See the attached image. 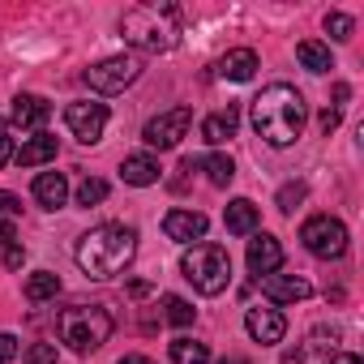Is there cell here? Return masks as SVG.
<instances>
[{
    "label": "cell",
    "mask_w": 364,
    "mask_h": 364,
    "mask_svg": "<svg viewBox=\"0 0 364 364\" xmlns=\"http://www.w3.org/2000/svg\"><path fill=\"white\" fill-rule=\"evenodd\" d=\"M129 296H133V300H141V296H150V283H129Z\"/></svg>",
    "instance_id": "37"
},
{
    "label": "cell",
    "mask_w": 364,
    "mask_h": 364,
    "mask_svg": "<svg viewBox=\"0 0 364 364\" xmlns=\"http://www.w3.org/2000/svg\"><path fill=\"white\" fill-rule=\"evenodd\" d=\"M223 223H228V232H232V236H253V232H257V223H262V215H257V206H253L249 198H236V202L228 206Z\"/></svg>",
    "instance_id": "19"
},
{
    "label": "cell",
    "mask_w": 364,
    "mask_h": 364,
    "mask_svg": "<svg viewBox=\"0 0 364 364\" xmlns=\"http://www.w3.org/2000/svg\"><path fill=\"white\" fill-rule=\"evenodd\" d=\"M14 240H18V232H14V223L5 219V223H0V249H14Z\"/></svg>",
    "instance_id": "33"
},
{
    "label": "cell",
    "mask_w": 364,
    "mask_h": 364,
    "mask_svg": "<svg viewBox=\"0 0 364 364\" xmlns=\"http://www.w3.org/2000/svg\"><path fill=\"white\" fill-rule=\"evenodd\" d=\"M171 364H210V347L198 338H171Z\"/></svg>",
    "instance_id": "22"
},
{
    "label": "cell",
    "mask_w": 364,
    "mask_h": 364,
    "mask_svg": "<svg viewBox=\"0 0 364 364\" xmlns=\"http://www.w3.org/2000/svg\"><path fill=\"white\" fill-rule=\"evenodd\" d=\"M257 283H262V296L270 304H296V300H309L313 296V283L300 279V274H266Z\"/></svg>",
    "instance_id": "11"
},
{
    "label": "cell",
    "mask_w": 364,
    "mask_h": 364,
    "mask_svg": "<svg viewBox=\"0 0 364 364\" xmlns=\"http://www.w3.org/2000/svg\"><path fill=\"white\" fill-rule=\"evenodd\" d=\"M65 124H69V133L77 137V141H86V146H95L99 137H103V129H107V107L103 103H69L65 107Z\"/></svg>",
    "instance_id": "9"
},
{
    "label": "cell",
    "mask_w": 364,
    "mask_h": 364,
    "mask_svg": "<svg viewBox=\"0 0 364 364\" xmlns=\"http://www.w3.org/2000/svg\"><path fill=\"white\" fill-rule=\"evenodd\" d=\"M22 364H56V347H52V343H35Z\"/></svg>",
    "instance_id": "29"
},
{
    "label": "cell",
    "mask_w": 364,
    "mask_h": 364,
    "mask_svg": "<svg viewBox=\"0 0 364 364\" xmlns=\"http://www.w3.org/2000/svg\"><path fill=\"white\" fill-rule=\"evenodd\" d=\"M112 330H116V321H112V313H107L103 304H73V309H65V313L56 317L60 343H65L69 351H77V355L99 351V347L112 338Z\"/></svg>",
    "instance_id": "4"
},
{
    "label": "cell",
    "mask_w": 364,
    "mask_h": 364,
    "mask_svg": "<svg viewBox=\"0 0 364 364\" xmlns=\"http://www.w3.org/2000/svg\"><path fill=\"white\" fill-rule=\"evenodd\" d=\"M180 270H185V279H189L202 296H219V291H228V283H232V257H228L223 245H210V240L185 249Z\"/></svg>",
    "instance_id": "5"
},
{
    "label": "cell",
    "mask_w": 364,
    "mask_h": 364,
    "mask_svg": "<svg viewBox=\"0 0 364 364\" xmlns=\"http://www.w3.org/2000/svg\"><path fill=\"white\" fill-rule=\"evenodd\" d=\"M82 274L90 279H116L129 270V262L137 257V232L124 228V223H103L95 232H86L73 249Z\"/></svg>",
    "instance_id": "2"
},
{
    "label": "cell",
    "mask_w": 364,
    "mask_h": 364,
    "mask_svg": "<svg viewBox=\"0 0 364 364\" xmlns=\"http://www.w3.org/2000/svg\"><path fill=\"white\" fill-rule=\"evenodd\" d=\"M14 159H18L22 167H43V163L56 159V137H52V133H35V137H26V141L14 150Z\"/></svg>",
    "instance_id": "17"
},
{
    "label": "cell",
    "mask_w": 364,
    "mask_h": 364,
    "mask_svg": "<svg viewBox=\"0 0 364 364\" xmlns=\"http://www.w3.org/2000/svg\"><path fill=\"white\" fill-rule=\"evenodd\" d=\"M18 355V338L14 334H0V364H9Z\"/></svg>",
    "instance_id": "32"
},
{
    "label": "cell",
    "mask_w": 364,
    "mask_h": 364,
    "mask_svg": "<svg viewBox=\"0 0 364 364\" xmlns=\"http://www.w3.org/2000/svg\"><path fill=\"white\" fill-rule=\"evenodd\" d=\"M321 129H326V133H334V129H338V112H334V107H330V112H321Z\"/></svg>",
    "instance_id": "34"
},
{
    "label": "cell",
    "mask_w": 364,
    "mask_h": 364,
    "mask_svg": "<svg viewBox=\"0 0 364 364\" xmlns=\"http://www.w3.org/2000/svg\"><path fill=\"white\" fill-rule=\"evenodd\" d=\"M326 31H330V39H351V18L347 14H326Z\"/></svg>",
    "instance_id": "27"
},
{
    "label": "cell",
    "mask_w": 364,
    "mask_h": 364,
    "mask_svg": "<svg viewBox=\"0 0 364 364\" xmlns=\"http://www.w3.org/2000/svg\"><path fill=\"white\" fill-rule=\"evenodd\" d=\"M283 266V245L270 236V232H253V240H249V270L257 274V279H266V274H274Z\"/></svg>",
    "instance_id": "13"
},
{
    "label": "cell",
    "mask_w": 364,
    "mask_h": 364,
    "mask_svg": "<svg viewBox=\"0 0 364 364\" xmlns=\"http://www.w3.org/2000/svg\"><path fill=\"white\" fill-rule=\"evenodd\" d=\"M296 202H304V185H283L279 189V210H296Z\"/></svg>",
    "instance_id": "28"
},
{
    "label": "cell",
    "mask_w": 364,
    "mask_h": 364,
    "mask_svg": "<svg viewBox=\"0 0 364 364\" xmlns=\"http://www.w3.org/2000/svg\"><path fill=\"white\" fill-rule=\"evenodd\" d=\"M120 31L137 52H171L180 43V9L176 5H133L120 18Z\"/></svg>",
    "instance_id": "3"
},
{
    "label": "cell",
    "mask_w": 364,
    "mask_h": 364,
    "mask_svg": "<svg viewBox=\"0 0 364 364\" xmlns=\"http://www.w3.org/2000/svg\"><path fill=\"white\" fill-rule=\"evenodd\" d=\"M9 159H14V141H9V137H0V167H5Z\"/></svg>",
    "instance_id": "35"
},
{
    "label": "cell",
    "mask_w": 364,
    "mask_h": 364,
    "mask_svg": "<svg viewBox=\"0 0 364 364\" xmlns=\"http://www.w3.org/2000/svg\"><path fill=\"white\" fill-rule=\"evenodd\" d=\"M116 364H154V360H150V355H120Z\"/></svg>",
    "instance_id": "38"
},
{
    "label": "cell",
    "mask_w": 364,
    "mask_h": 364,
    "mask_svg": "<svg viewBox=\"0 0 364 364\" xmlns=\"http://www.w3.org/2000/svg\"><path fill=\"white\" fill-rule=\"evenodd\" d=\"M313 347H317V351H334V347H338V330H326V326L313 330Z\"/></svg>",
    "instance_id": "30"
},
{
    "label": "cell",
    "mask_w": 364,
    "mask_h": 364,
    "mask_svg": "<svg viewBox=\"0 0 364 364\" xmlns=\"http://www.w3.org/2000/svg\"><path fill=\"white\" fill-rule=\"evenodd\" d=\"M296 56H300V65H304L309 73H330V69H334L330 48H326V43H317V39H304V43L296 48Z\"/></svg>",
    "instance_id": "21"
},
{
    "label": "cell",
    "mask_w": 364,
    "mask_h": 364,
    "mask_svg": "<svg viewBox=\"0 0 364 364\" xmlns=\"http://www.w3.org/2000/svg\"><path fill=\"white\" fill-rule=\"evenodd\" d=\"M0 137H5V120H0Z\"/></svg>",
    "instance_id": "42"
},
{
    "label": "cell",
    "mask_w": 364,
    "mask_h": 364,
    "mask_svg": "<svg viewBox=\"0 0 364 364\" xmlns=\"http://www.w3.org/2000/svg\"><path fill=\"white\" fill-rule=\"evenodd\" d=\"M245 330H249V338L253 343H283V334H287V317L279 313V309H249L245 313Z\"/></svg>",
    "instance_id": "12"
},
{
    "label": "cell",
    "mask_w": 364,
    "mask_h": 364,
    "mask_svg": "<svg viewBox=\"0 0 364 364\" xmlns=\"http://www.w3.org/2000/svg\"><path fill=\"white\" fill-rule=\"evenodd\" d=\"M120 176H124V185L146 189V185H154V180H159V163H154L150 154H129V159L120 163Z\"/></svg>",
    "instance_id": "20"
},
{
    "label": "cell",
    "mask_w": 364,
    "mask_h": 364,
    "mask_svg": "<svg viewBox=\"0 0 364 364\" xmlns=\"http://www.w3.org/2000/svg\"><path fill=\"white\" fill-rule=\"evenodd\" d=\"M5 266H22V249H18V245L5 249Z\"/></svg>",
    "instance_id": "36"
},
{
    "label": "cell",
    "mask_w": 364,
    "mask_h": 364,
    "mask_svg": "<svg viewBox=\"0 0 364 364\" xmlns=\"http://www.w3.org/2000/svg\"><path fill=\"white\" fill-rule=\"evenodd\" d=\"M326 364H360V355H351V351H343V355H334V360H326Z\"/></svg>",
    "instance_id": "39"
},
{
    "label": "cell",
    "mask_w": 364,
    "mask_h": 364,
    "mask_svg": "<svg viewBox=\"0 0 364 364\" xmlns=\"http://www.w3.org/2000/svg\"><path fill=\"white\" fill-rule=\"evenodd\" d=\"M300 360H304V351H300V347H296V351H287V355H283V364H300Z\"/></svg>",
    "instance_id": "40"
},
{
    "label": "cell",
    "mask_w": 364,
    "mask_h": 364,
    "mask_svg": "<svg viewBox=\"0 0 364 364\" xmlns=\"http://www.w3.org/2000/svg\"><path fill=\"white\" fill-rule=\"evenodd\" d=\"M223 364H245V360H223Z\"/></svg>",
    "instance_id": "41"
},
{
    "label": "cell",
    "mask_w": 364,
    "mask_h": 364,
    "mask_svg": "<svg viewBox=\"0 0 364 364\" xmlns=\"http://www.w3.org/2000/svg\"><path fill=\"white\" fill-rule=\"evenodd\" d=\"M249 120H253V129H257V137H262L266 146L283 150V146H291V141L304 133L309 103H304V95H300L291 82H274V86H266V90L253 99Z\"/></svg>",
    "instance_id": "1"
},
{
    "label": "cell",
    "mask_w": 364,
    "mask_h": 364,
    "mask_svg": "<svg viewBox=\"0 0 364 364\" xmlns=\"http://www.w3.org/2000/svg\"><path fill=\"white\" fill-rule=\"evenodd\" d=\"M189 124H193V107H171V112H159L154 120H146L141 141H146L150 150H171L180 137L189 133Z\"/></svg>",
    "instance_id": "8"
},
{
    "label": "cell",
    "mask_w": 364,
    "mask_h": 364,
    "mask_svg": "<svg viewBox=\"0 0 364 364\" xmlns=\"http://www.w3.org/2000/svg\"><path fill=\"white\" fill-rule=\"evenodd\" d=\"M103 198H107V180H99V176H86L82 185H77V206L90 210V206H99Z\"/></svg>",
    "instance_id": "25"
},
{
    "label": "cell",
    "mask_w": 364,
    "mask_h": 364,
    "mask_svg": "<svg viewBox=\"0 0 364 364\" xmlns=\"http://www.w3.org/2000/svg\"><path fill=\"white\" fill-rule=\"evenodd\" d=\"M48 116H52L48 99H39V95H18V99H14V112H9V124L22 129V133H26V129H31V133H43Z\"/></svg>",
    "instance_id": "14"
},
{
    "label": "cell",
    "mask_w": 364,
    "mask_h": 364,
    "mask_svg": "<svg viewBox=\"0 0 364 364\" xmlns=\"http://www.w3.org/2000/svg\"><path fill=\"white\" fill-rule=\"evenodd\" d=\"M300 240H304V249H309L313 257H321V262H334V257L347 253V228H343L334 215H313V219H304Z\"/></svg>",
    "instance_id": "6"
},
{
    "label": "cell",
    "mask_w": 364,
    "mask_h": 364,
    "mask_svg": "<svg viewBox=\"0 0 364 364\" xmlns=\"http://www.w3.org/2000/svg\"><path fill=\"white\" fill-rule=\"evenodd\" d=\"M31 193H35V202L43 210H60L69 202V180H65V171H39L35 185H31Z\"/></svg>",
    "instance_id": "15"
},
{
    "label": "cell",
    "mask_w": 364,
    "mask_h": 364,
    "mask_svg": "<svg viewBox=\"0 0 364 364\" xmlns=\"http://www.w3.org/2000/svg\"><path fill=\"white\" fill-rule=\"evenodd\" d=\"M163 309H167V321H171V326H193V313H198L185 296H167Z\"/></svg>",
    "instance_id": "26"
},
{
    "label": "cell",
    "mask_w": 364,
    "mask_h": 364,
    "mask_svg": "<svg viewBox=\"0 0 364 364\" xmlns=\"http://www.w3.org/2000/svg\"><path fill=\"white\" fill-rule=\"evenodd\" d=\"M14 215H22V202H18L14 193L0 189V219H14Z\"/></svg>",
    "instance_id": "31"
},
{
    "label": "cell",
    "mask_w": 364,
    "mask_h": 364,
    "mask_svg": "<svg viewBox=\"0 0 364 364\" xmlns=\"http://www.w3.org/2000/svg\"><path fill=\"white\" fill-rule=\"evenodd\" d=\"M257 69H262V60H257V52H253V48H236V52L219 56V65H215V73H219V77H228V82H249Z\"/></svg>",
    "instance_id": "16"
},
{
    "label": "cell",
    "mask_w": 364,
    "mask_h": 364,
    "mask_svg": "<svg viewBox=\"0 0 364 364\" xmlns=\"http://www.w3.org/2000/svg\"><path fill=\"white\" fill-rule=\"evenodd\" d=\"M137 77H141V60L137 56H107V60H99V65L86 69V86L99 90V95H120Z\"/></svg>",
    "instance_id": "7"
},
{
    "label": "cell",
    "mask_w": 364,
    "mask_h": 364,
    "mask_svg": "<svg viewBox=\"0 0 364 364\" xmlns=\"http://www.w3.org/2000/svg\"><path fill=\"white\" fill-rule=\"evenodd\" d=\"M236 124H240V112H236V107L210 112V116L202 120V141H210V146H223L228 137H236Z\"/></svg>",
    "instance_id": "18"
},
{
    "label": "cell",
    "mask_w": 364,
    "mask_h": 364,
    "mask_svg": "<svg viewBox=\"0 0 364 364\" xmlns=\"http://www.w3.org/2000/svg\"><path fill=\"white\" fill-rule=\"evenodd\" d=\"M202 171L210 176V185L228 189V185H232V176H236V163H232L228 154H210V159H202Z\"/></svg>",
    "instance_id": "24"
},
{
    "label": "cell",
    "mask_w": 364,
    "mask_h": 364,
    "mask_svg": "<svg viewBox=\"0 0 364 364\" xmlns=\"http://www.w3.org/2000/svg\"><path fill=\"white\" fill-rule=\"evenodd\" d=\"M60 291V279L52 274V270H35L31 279H26V300L31 304H43V300H52Z\"/></svg>",
    "instance_id": "23"
},
{
    "label": "cell",
    "mask_w": 364,
    "mask_h": 364,
    "mask_svg": "<svg viewBox=\"0 0 364 364\" xmlns=\"http://www.w3.org/2000/svg\"><path fill=\"white\" fill-rule=\"evenodd\" d=\"M206 228H210V219L202 210H167L163 215V236L176 240V245H193V240L202 245Z\"/></svg>",
    "instance_id": "10"
}]
</instances>
